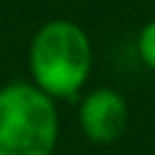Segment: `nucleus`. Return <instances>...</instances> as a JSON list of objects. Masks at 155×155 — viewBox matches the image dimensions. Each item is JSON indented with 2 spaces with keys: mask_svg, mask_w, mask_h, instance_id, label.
I'll return each instance as SVG.
<instances>
[{
  "mask_svg": "<svg viewBox=\"0 0 155 155\" xmlns=\"http://www.w3.org/2000/svg\"><path fill=\"white\" fill-rule=\"evenodd\" d=\"M92 44L85 29L70 19H51L39 27L29 46L31 82L53 99L73 97L87 80Z\"/></svg>",
  "mask_w": 155,
  "mask_h": 155,
  "instance_id": "1",
  "label": "nucleus"
},
{
  "mask_svg": "<svg viewBox=\"0 0 155 155\" xmlns=\"http://www.w3.org/2000/svg\"><path fill=\"white\" fill-rule=\"evenodd\" d=\"M138 56L150 70H155V19H150L138 34Z\"/></svg>",
  "mask_w": 155,
  "mask_h": 155,
  "instance_id": "4",
  "label": "nucleus"
},
{
  "mask_svg": "<svg viewBox=\"0 0 155 155\" xmlns=\"http://www.w3.org/2000/svg\"><path fill=\"white\" fill-rule=\"evenodd\" d=\"M78 119L82 133L92 143H111L128 124V107L116 90L97 87L80 102Z\"/></svg>",
  "mask_w": 155,
  "mask_h": 155,
  "instance_id": "3",
  "label": "nucleus"
},
{
  "mask_svg": "<svg viewBox=\"0 0 155 155\" xmlns=\"http://www.w3.org/2000/svg\"><path fill=\"white\" fill-rule=\"evenodd\" d=\"M58 111L34 82L0 87V155H53Z\"/></svg>",
  "mask_w": 155,
  "mask_h": 155,
  "instance_id": "2",
  "label": "nucleus"
}]
</instances>
